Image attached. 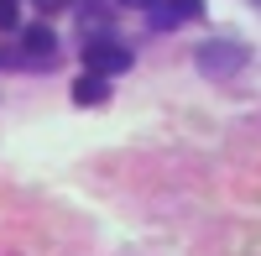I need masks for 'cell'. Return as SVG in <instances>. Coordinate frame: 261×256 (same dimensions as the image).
Returning <instances> with one entry per match:
<instances>
[{"label":"cell","mask_w":261,"mask_h":256,"mask_svg":"<svg viewBox=\"0 0 261 256\" xmlns=\"http://www.w3.org/2000/svg\"><path fill=\"white\" fill-rule=\"evenodd\" d=\"M125 68H130V53L120 42H110V37H89L84 42V73L110 79V73H125Z\"/></svg>","instance_id":"cell-1"},{"label":"cell","mask_w":261,"mask_h":256,"mask_svg":"<svg viewBox=\"0 0 261 256\" xmlns=\"http://www.w3.org/2000/svg\"><path fill=\"white\" fill-rule=\"evenodd\" d=\"M193 58H199V68H204L209 79H225V73H235V68L246 63V47H241V42H204Z\"/></svg>","instance_id":"cell-2"},{"label":"cell","mask_w":261,"mask_h":256,"mask_svg":"<svg viewBox=\"0 0 261 256\" xmlns=\"http://www.w3.org/2000/svg\"><path fill=\"white\" fill-rule=\"evenodd\" d=\"M21 58H27V68H53V58H58L53 27H27V37H21Z\"/></svg>","instance_id":"cell-3"},{"label":"cell","mask_w":261,"mask_h":256,"mask_svg":"<svg viewBox=\"0 0 261 256\" xmlns=\"http://www.w3.org/2000/svg\"><path fill=\"white\" fill-rule=\"evenodd\" d=\"M105 99H110V79H94V73L73 79V105H105Z\"/></svg>","instance_id":"cell-4"},{"label":"cell","mask_w":261,"mask_h":256,"mask_svg":"<svg viewBox=\"0 0 261 256\" xmlns=\"http://www.w3.org/2000/svg\"><path fill=\"white\" fill-rule=\"evenodd\" d=\"M157 6H162L172 21H178V27H183V21H199V16H204V0H157Z\"/></svg>","instance_id":"cell-5"},{"label":"cell","mask_w":261,"mask_h":256,"mask_svg":"<svg viewBox=\"0 0 261 256\" xmlns=\"http://www.w3.org/2000/svg\"><path fill=\"white\" fill-rule=\"evenodd\" d=\"M16 27V0H0V32Z\"/></svg>","instance_id":"cell-6"},{"label":"cell","mask_w":261,"mask_h":256,"mask_svg":"<svg viewBox=\"0 0 261 256\" xmlns=\"http://www.w3.org/2000/svg\"><path fill=\"white\" fill-rule=\"evenodd\" d=\"M120 6H136V11H151V6H157V0H120Z\"/></svg>","instance_id":"cell-7"},{"label":"cell","mask_w":261,"mask_h":256,"mask_svg":"<svg viewBox=\"0 0 261 256\" xmlns=\"http://www.w3.org/2000/svg\"><path fill=\"white\" fill-rule=\"evenodd\" d=\"M37 6H42V11H53V6H63V0H37Z\"/></svg>","instance_id":"cell-8"}]
</instances>
